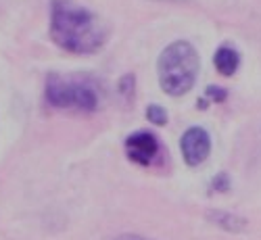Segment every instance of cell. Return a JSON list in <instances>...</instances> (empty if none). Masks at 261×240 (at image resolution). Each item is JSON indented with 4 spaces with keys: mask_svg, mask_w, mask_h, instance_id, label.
Returning <instances> with one entry per match:
<instances>
[{
    "mask_svg": "<svg viewBox=\"0 0 261 240\" xmlns=\"http://www.w3.org/2000/svg\"><path fill=\"white\" fill-rule=\"evenodd\" d=\"M146 117L150 123H155V125H165L167 123V113H165V109L159 106V104H148L146 106Z\"/></svg>",
    "mask_w": 261,
    "mask_h": 240,
    "instance_id": "ba28073f",
    "label": "cell"
},
{
    "mask_svg": "<svg viewBox=\"0 0 261 240\" xmlns=\"http://www.w3.org/2000/svg\"><path fill=\"white\" fill-rule=\"evenodd\" d=\"M161 3H178V0H161Z\"/></svg>",
    "mask_w": 261,
    "mask_h": 240,
    "instance_id": "4fadbf2b",
    "label": "cell"
},
{
    "mask_svg": "<svg viewBox=\"0 0 261 240\" xmlns=\"http://www.w3.org/2000/svg\"><path fill=\"white\" fill-rule=\"evenodd\" d=\"M207 220L217 226V228H222L226 232H232V234H241L247 230V220L241 215H236V213H230V211H220V209H211L207 211Z\"/></svg>",
    "mask_w": 261,
    "mask_h": 240,
    "instance_id": "8992f818",
    "label": "cell"
},
{
    "mask_svg": "<svg viewBox=\"0 0 261 240\" xmlns=\"http://www.w3.org/2000/svg\"><path fill=\"white\" fill-rule=\"evenodd\" d=\"M159 150H161L159 140L150 132H144V129L129 134L125 138V155H127L129 161L136 163V165L148 167L150 163L157 159Z\"/></svg>",
    "mask_w": 261,
    "mask_h": 240,
    "instance_id": "5b68a950",
    "label": "cell"
},
{
    "mask_svg": "<svg viewBox=\"0 0 261 240\" xmlns=\"http://www.w3.org/2000/svg\"><path fill=\"white\" fill-rule=\"evenodd\" d=\"M117 240H150V238H144V236H138V234H123Z\"/></svg>",
    "mask_w": 261,
    "mask_h": 240,
    "instance_id": "7c38bea8",
    "label": "cell"
},
{
    "mask_svg": "<svg viewBox=\"0 0 261 240\" xmlns=\"http://www.w3.org/2000/svg\"><path fill=\"white\" fill-rule=\"evenodd\" d=\"M107 36L100 17L75 0L50 3V38L59 48L73 55H94L105 46Z\"/></svg>",
    "mask_w": 261,
    "mask_h": 240,
    "instance_id": "6da1fadb",
    "label": "cell"
},
{
    "mask_svg": "<svg viewBox=\"0 0 261 240\" xmlns=\"http://www.w3.org/2000/svg\"><path fill=\"white\" fill-rule=\"evenodd\" d=\"M226 98H228V92L224 88H217V86H209V88H207V100L224 102Z\"/></svg>",
    "mask_w": 261,
    "mask_h": 240,
    "instance_id": "9c48e42d",
    "label": "cell"
},
{
    "mask_svg": "<svg viewBox=\"0 0 261 240\" xmlns=\"http://www.w3.org/2000/svg\"><path fill=\"white\" fill-rule=\"evenodd\" d=\"M134 75H125L121 82H119V90L125 94V98H129V96H132V88H134Z\"/></svg>",
    "mask_w": 261,
    "mask_h": 240,
    "instance_id": "8fae6325",
    "label": "cell"
},
{
    "mask_svg": "<svg viewBox=\"0 0 261 240\" xmlns=\"http://www.w3.org/2000/svg\"><path fill=\"white\" fill-rule=\"evenodd\" d=\"M157 73L165 94L184 96L199 75V55L194 46L184 40L169 44L157 61Z\"/></svg>",
    "mask_w": 261,
    "mask_h": 240,
    "instance_id": "7a4b0ae2",
    "label": "cell"
},
{
    "mask_svg": "<svg viewBox=\"0 0 261 240\" xmlns=\"http://www.w3.org/2000/svg\"><path fill=\"white\" fill-rule=\"evenodd\" d=\"M46 102L55 109H63V111L94 113L98 109L100 96L88 79L50 73L46 77Z\"/></svg>",
    "mask_w": 261,
    "mask_h": 240,
    "instance_id": "3957f363",
    "label": "cell"
},
{
    "mask_svg": "<svg viewBox=\"0 0 261 240\" xmlns=\"http://www.w3.org/2000/svg\"><path fill=\"white\" fill-rule=\"evenodd\" d=\"M180 150H182L186 165H190V167H197L203 161H207L209 152H211V138L207 134V129H203L199 125L188 127L180 140Z\"/></svg>",
    "mask_w": 261,
    "mask_h": 240,
    "instance_id": "277c9868",
    "label": "cell"
},
{
    "mask_svg": "<svg viewBox=\"0 0 261 240\" xmlns=\"http://www.w3.org/2000/svg\"><path fill=\"white\" fill-rule=\"evenodd\" d=\"M213 190H220V192L230 190V178L226 176V173H220V176L213 178Z\"/></svg>",
    "mask_w": 261,
    "mask_h": 240,
    "instance_id": "30bf717a",
    "label": "cell"
},
{
    "mask_svg": "<svg viewBox=\"0 0 261 240\" xmlns=\"http://www.w3.org/2000/svg\"><path fill=\"white\" fill-rule=\"evenodd\" d=\"M213 65L222 75L230 77V75L236 73L238 65H241V55H238L234 48H230V46H220L213 55Z\"/></svg>",
    "mask_w": 261,
    "mask_h": 240,
    "instance_id": "52a82bcc",
    "label": "cell"
}]
</instances>
